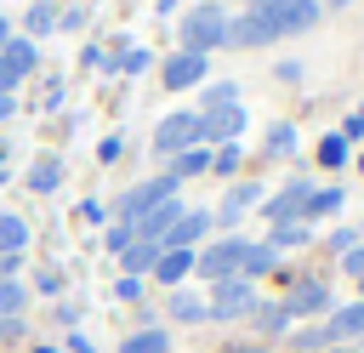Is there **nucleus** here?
Segmentation results:
<instances>
[{"mask_svg":"<svg viewBox=\"0 0 364 353\" xmlns=\"http://www.w3.org/2000/svg\"><path fill=\"white\" fill-rule=\"evenodd\" d=\"M57 182H63V159H51V154H46V159H34V171H28V188H34V194H51Z\"/></svg>","mask_w":364,"mask_h":353,"instance_id":"nucleus-19","label":"nucleus"},{"mask_svg":"<svg viewBox=\"0 0 364 353\" xmlns=\"http://www.w3.org/2000/svg\"><path fill=\"white\" fill-rule=\"evenodd\" d=\"M250 319H256V330H262V336H279V330L290 325L284 302H256V307H250Z\"/></svg>","mask_w":364,"mask_h":353,"instance_id":"nucleus-18","label":"nucleus"},{"mask_svg":"<svg viewBox=\"0 0 364 353\" xmlns=\"http://www.w3.org/2000/svg\"><path fill=\"white\" fill-rule=\"evenodd\" d=\"M28 245V222L23 216H0V256H17Z\"/></svg>","mask_w":364,"mask_h":353,"instance_id":"nucleus-20","label":"nucleus"},{"mask_svg":"<svg viewBox=\"0 0 364 353\" xmlns=\"http://www.w3.org/2000/svg\"><path fill=\"white\" fill-rule=\"evenodd\" d=\"M250 205H262V188H256V182H239V188H233V194L222 199V211H216V222H239V216H245Z\"/></svg>","mask_w":364,"mask_h":353,"instance_id":"nucleus-13","label":"nucleus"},{"mask_svg":"<svg viewBox=\"0 0 364 353\" xmlns=\"http://www.w3.org/2000/svg\"><path fill=\"white\" fill-rule=\"evenodd\" d=\"M6 114H11V91H0V120H6Z\"/></svg>","mask_w":364,"mask_h":353,"instance_id":"nucleus-40","label":"nucleus"},{"mask_svg":"<svg viewBox=\"0 0 364 353\" xmlns=\"http://www.w3.org/2000/svg\"><path fill=\"white\" fill-rule=\"evenodd\" d=\"M182 273H193V251H159L154 279H159V285H182Z\"/></svg>","mask_w":364,"mask_h":353,"instance_id":"nucleus-14","label":"nucleus"},{"mask_svg":"<svg viewBox=\"0 0 364 353\" xmlns=\"http://www.w3.org/2000/svg\"><path fill=\"white\" fill-rule=\"evenodd\" d=\"M6 40H11V28H6V17H0V46H6Z\"/></svg>","mask_w":364,"mask_h":353,"instance_id":"nucleus-41","label":"nucleus"},{"mask_svg":"<svg viewBox=\"0 0 364 353\" xmlns=\"http://www.w3.org/2000/svg\"><path fill=\"white\" fill-rule=\"evenodd\" d=\"M119 353H171V336H165L159 325H148V330L125 336V342H119Z\"/></svg>","mask_w":364,"mask_h":353,"instance_id":"nucleus-16","label":"nucleus"},{"mask_svg":"<svg viewBox=\"0 0 364 353\" xmlns=\"http://www.w3.org/2000/svg\"><path fill=\"white\" fill-rule=\"evenodd\" d=\"M210 222H216L210 211H182V216H176V228L165 233V245H159V251H193V245L210 233Z\"/></svg>","mask_w":364,"mask_h":353,"instance_id":"nucleus-10","label":"nucleus"},{"mask_svg":"<svg viewBox=\"0 0 364 353\" xmlns=\"http://www.w3.org/2000/svg\"><path fill=\"white\" fill-rule=\"evenodd\" d=\"M279 262V251L273 245H245V262H239V279H262L267 268Z\"/></svg>","mask_w":364,"mask_h":353,"instance_id":"nucleus-17","label":"nucleus"},{"mask_svg":"<svg viewBox=\"0 0 364 353\" xmlns=\"http://www.w3.org/2000/svg\"><path fill=\"white\" fill-rule=\"evenodd\" d=\"M193 80H205V57H199V51L165 57V85H171V91H182V85H193Z\"/></svg>","mask_w":364,"mask_h":353,"instance_id":"nucleus-12","label":"nucleus"},{"mask_svg":"<svg viewBox=\"0 0 364 353\" xmlns=\"http://www.w3.org/2000/svg\"><path fill=\"white\" fill-rule=\"evenodd\" d=\"M341 273H353V279H364V239H358V245H353V251L341 256Z\"/></svg>","mask_w":364,"mask_h":353,"instance_id":"nucleus-32","label":"nucleus"},{"mask_svg":"<svg viewBox=\"0 0 364 353\" xmlns=\"http://www.w3.org/2000/svg\"><path fill=\"white\" fill-rule=\"evenodd\" d=\"M273 40H279V28H273L256 6H250L245 17H228V46H245V51H250V46H273Z\"/></svg>","mask_w":364,"mask_h":353,"instance_id":"nucleus-8","label":"nucleus"},{"mask_svg":"<svg viewBox=\"0 0 364 353\" xmlns=\"http://www.w3.org/2000/svg\"><path fill=\"white\" fill-rule=\"evenodd\" d=\"M28 28H34V34L57 28V11H51V6H34V11H28Z\"/></svg>","mask_w":364,"mask_h":353,"instance_id":"nucleus-30","label":"nucleus"},{"mask_svg":"<svg viewBox=\"0 0 364 353\" xmlns=\"http://www.w3.org/2000/svg\"><path fill=\"white\" fill-rule=\"evenodd\" d=\"M131 239H136V228H131V222H119V228H108V251H125Z\"/></svg>","mask_w":364,"mask_h":353,"instance_id":"nucleus-34","label":"nucleus"},{"mask_svg":"<svg viewBox=\"0 0 364 353\" xmlns=\"http://www.w3.org/2000/svg\"><path fill=\"white\" fill-rule=\"evenodd\" d=\"M210 165H216V171H239V148H233V142H222V148H216V159H210Z\"/></svg>","mask_w":364,"mask_h":353,"instance_id":"nucleus-33","label":"nucleus"},{"mask_svg":"<svg viewBox=\"0 0 364 353\" xmlns=\"http://www.w3.org/2000/svg\"><path fill=\"white\" fill-rule=\"evenodd\" d=\"M245 245L250 239H216V245H205V251H193V268L216 285V279H239V262H245Z\"/></svg>","mask_w":364,"mask_h":353,"instance_id":"nucleus-2","label":"nucleus"},{"mask_svg":"<svg viewBox=\"0 0 364 353\" xmlns=\"http://www.w3.org/2000/svg\"><path fill=\"white\" fill-rule=\"evenodd\" d=\"M256 307V285L250 279H216L210 302H205V319H245Z\"/></svg>","mask_w":364,"mask_h":353,"instance_id":"nucleus-3","label":"nucleus"},{"mask_svg":"<svg viewBox=\"0 0 364 353\" xmlns=\"http://www.w3.org/2000/svg\"><path fill=\"white\" fill-rule=\"evenodd\" d=\"M358 302H364V279H358Z\"/></svg>","mask_w":364,"mask_h":353,"instance_id":"nucleus-44","label":"nucleus"},{"mask_svg":"<svg viewBox=\"0 0 364 353\" xmlns=\"http://www.w3.org/2000/svg\"><path fill=\"white\" fill-rule=\"evenodd\" d=\"M228 353H273V347H262V342H245V347H228Z\"/></svg>","mask_w":364,"mask_h":353,"instance_id":"nucleus-38","label":"nucleus"},{"mask_svg":"<svg viewBox=\"0 0 364 353\" xmlns=\"http://www.w3.org/2000/svg\"><path fill=\"white\" fill-rule=\"evenodd\" d=\"M324 353H364V347H324Z\"/></svg>","mask_w":364,"mask_h":353,"instance_id":"nucleus-42","label":"nucleus"},{"mask_svg":"<svg viewBox=\"0 0 364 353\" xmlns=\"http://www.w3.org/2000/svg\"><path fill=\"white\" fill-rule=\"evenodd\" d=\"M353 245H358V228H336V233H330V251H336V256H347Z\"/></svg>","mask_w":364,"mask_h":353,"instance_id":"nucleus-31","label":"nucleus"},{"mask_svg":"<svg viewBox=\"0 0 364 353\" xmlns=\"http://www.w3.org/2000/svg\"><path fill=\"white\" fill-rule=\"evenodd\" d=\"M114 290H119V296H125V302H136V296H142V279H131V273H125V279H119V285H114Z\"/></svg>","mask_w":364,"mask_h":353,"instance_id":"nucleus-36","label":"nucleus"},{"mask_svg":"<svg viewBox=\"0 0 364 353\" xmlns=\"http://www.w3.org/2000/svg\"><path fill=\"white\" fill-rule=\"evenodd\" d=\"M347 154H353V148H347V137H341V131L318 137V165H330V171H336V165H347Z\"/></svg>","mask_w":364,"mask_h":353,"instance_id":"nucleus-23","label":"nucleus"},{"mask_svg":"<svg viewBox=\"0 0 364 353\" xmlns=\"http://www.w3.org/2000/svg\"><path fill=\"white\" fill-rule=\"evenodd\" d=\"M330 211H341V188H313V194H307V222H318V216H330Z\"/></svg>","mask_w":364,"mask_h":353,"instance_id":"nucleus-24","label":"nucleus"},{"mask_svg":"<svg viewBox=\"0 0 364 353\" xmlns=\"http://www.w3.org/2000/svg\"><path fill=\"white\" fill-rule=\"evenodd\" d=\"M353 120H358V125H364V108H358V114H353Z\"/></svg>","mask_w":364,"mask_h":353,"instance_id":"nucleus-45","label":"nucleus"},{"mask_svg":"<svg viewBox=\"0 0 364 353\" xmlns=\"http://www.w3.org/2000/svg\"><path fill=\"white\" fill-rule=\"evenodd\" d=\"M228 102H239V85H233V80H216V85H205V108H228Z\"/></svg>","mask_w":364,"mask_h":353,"instance_id":"nucleus-29","label":"nucleus"},{"mask_svg":"<svg viewBox=\"0 0 364 353\" xmlns=\"http://www.w3.org/2000/svg\"><path fill=\"white\" fill-rule=\"evenodd\" d=\"M267 154H273V159H284V154H296V125H290V120H279V125H267Z\"/></svg>","mask_w":364,"mask_h":353,"instance_id":"nucleus-22","label":"nucleus"},{"mask_svg":"<svg viewBox=\"0 0 364 353\" xmlns=\"http://www.w3.org/2000/svg\"><path fill=\"white\" fill-rule=\"evenodd\" d=\"M245 131V108L228 102V108H205L199 114V142H233Z\"/></svg>","mask_w":364,"mask_h":353,"instance_id":"nucleus-9","label":"nucleus"},{"mask_svg":"<svg viewBox=\"0 0 364 353\" xmlns=\"http://www.w3.org/2000/svg\"><path fill=\"white\" fill-rule=\"evenodd\" d=\"M324 307H330V285H324V279H301V285L284 296V313H290V319H307V313H324Z\"/></svg>","mask_w":364,"mask_h":353,"instance_id":"nucleus-11","label":"nucleus"},{"mask_svg":"<svg viewBox=\"0 0 364 353\" xmlns=\"http://www.w3.org/2000/svg\"><path fill=\"white\" fill-rule=\"evenodd\" d=\"M68 353H91V342H85V336H74V342H68Z\"/></svg>","mask_w":364,"mask_h":353,"instance_id":"nucleus-39","label":"nucleus"},{"mask_svg":"<svg viewBox=\"0 0 364 353\" xmlns=\"http://www.w3.org/2000/svg\"><path fill=\"white\" fill-rule=\"evenodd\" d=\"M0 57H6V63L17 68V80H23V74L34 68V40H6V46H0Z\"/></svg>","mask_w":364,"mask_h":353,"instance_id":"nucleus-21","label":"nucleus"},{"mask_svg":"<svg viewBox=\"0 0 364 353\" xmlns=\"http://www.w3.org/2000/svg\"><path fill=\"white\" fill-rule=\"evenodd\" d=\"M119 68H131V74H142V68H148V51H142V46H131V51L119 57Z\"/></svg>","mask_w":364,"mask_h":353,"instance_id":"nucleus-35","label":"nucleus"},{"mask_svg":"<svg viewBox=\"0 0 364 353\" xmlns=\"http://www.w3.org/2000/svg\"><path fill=\"white\" fill-rule=\"evenodd\" d=\"M205 165H210V154H205V148H188V154H176V159H171V176L182 182V176H199Z\"/></svg>","mask_w":364,"mask_h":353,"instance_id":"nucleus-28","label":"nucleus"},{"mask_svg":"<svg viewBox=\"0 0 364 353\" xmlns=\"http://www.w3.org/2000/svg\"><path fill=\"white\" fill-rule=\"evenodd\" d=\"M11 85H17V68H11L6 57H0V91H11Z\"/></svg>","mask_w":364,"mask_h":353,"instance_id":"nucleus-37","label":"nucleus"},{"mask_svg":"<svg viewBox=\"0 0 364 353\" xmlns=\"http://www.w3.org/2000/svg\"><path fill=\"white\" fill-rule=\"evenodd\" d=\"M256 11L279 28V34H307L318 23V0H256Z\"/></svg>","mask_w":364,"mask_h":353,"instance_id":"nucleus-4","label":"nucleus"},{"mask_svg":"<svg viewBox=\"0 0 364 353\" xmlns=\"http://www.w3.org/2000/svg\"><path fill=\"white\" fill-rule=\"evenodd\" d=\"M119 262H125V273L136 279V273H154V262H159V245H148V239H131L125 251H119Z\"/></svg>","mask_w":364,"mask_h":353,"instance_id":"nucleus-15","label":"nucleus"},{"mask_svg":"<svg viewBox=\"0 0 364 353\" xmlns=\"http://www.w3.org/2000/svg\"><path fill=\"white\" fill-rule=\"evenodd\" d=\"M307 194H313L307 182H284L273 199H262V216H267L273 228H279V222H307Z\"/></svg>","mask_w":364,"mask_h":353,"instance_id":"nucleus-7","label":"nucleus"},{"mask_svg":"<svg viewBox=\"0 0 364 353\" xmlns=\"http://www.w3.org/2000/svg\"><path fill=\"white\" fill-rule=\"evenodd\" d=\"M358 239H364V228H358Z\"/></svg>","mask_w":364,"mask_h":353,"instance_id":"nucleus-48","label":"nucleus"},{"mask_svg":"<svg viewBox=\"0 0 364 353\" xmlns=\"http://www.w3.org/2000/svg\"><path fill=\"white\" fill-rule=\"evenodd\" d=\"M307 239H313V228H307V222H279L267 245H273V251H290V245H307Z\"/></svg>","mask_w":364,"mask_h":353,"instance_id":"nucleus-25","label":"nucleus"},{"mask_svg":"<svg viewBox=\"0 0 364 353\" xmlns=\"http://www.w3.org/2000/svg\"><path fill=\"white\" fill-rule=\"evenodd\" d=\"M165 199H176V176H171V171H165V176H154V182H136L131 194H119V205H114V211H119L125 222H136V216H148V211H154V205H165Z\"/></svg>","mask_w":364,"mask_h":353,"instance_id":"nucleus-6","label":"nucleus"},{"mask_svg":"<svg viewBox=\"0 0 364 353\" xmlns=\"http://www.w3.org/2000/svg\"><path fill=\"white\" fill-rule=\"evenodd\" d=\"M171 319H182V325H193V319H205V302H199L193 290H171Z\"/></svg>","mask_w":364,"mask_h":353,"instance_id":"nucleus-26","label":"nucleus"},{"mask_svg":"<svg viewBox=\"0 0 364 353\" xmlns=\"http://www.w3.org/2000/svg\"><path fill=\"white\" fill-rule=\"evenodd\" d=\"M324 6H353V0H324Z\"/></svg>","mask_w":364,"mask_h":353,"instance_id":"nucleus-43","label":"nucleus"},{"mask_svg":"<svg viewBox=\"0 0 364 353\" xmlns=\"http://www.w3.org/2000/svg\"><path fill=\"white\" fill-rule=\"evenodd\" d=\"M188 148H199V114H165L159 125H154V154H188Z\"/></svg>","mask_w":364,"mask_h":353,"instance_id":"nucleus-5","label":"nucleus"},{"mask_svg":"<svg viewBox=\"0 0 364 353\" xmlns=\"http://www.w3.org/2000/svg\"><path fill=\"white\" fill-rule=\"evenodd\" d=\"M358 165H364V154H358Z\"/></svg>","mask_w":364,"mask_h":353,"instance_id":"nucleus-47","label":"nucleus"},{"mask_svg":"<svg viewBox=\"0 0 364 353\" xmlns=\"http://www.w3.org/2000/svg\"><path fill=\"white\" fill-rule=\"evenodd\" d=\"M28 353H51V347H28Z\"/></svg>","mask_w":364,"mask_h":353,"instance_id":"nucleus-46","label":"nucleus"},{"mask_svg":"<svg viewBox=\"0 0 364 353\" xmlns=\"http://www.w3.org/2000/svg\"><path fill=\"white\" fill-rule=\"evenodd\" d=\"M23 307H28V290L17 279H0V319H17Z\"/></svg>","mask_w":364,"mask_h":353,"instance_id":"nucleus-27","label":"nucleus"},{"mask_svg":"<svg viewBox=\"0 0 364 353\" xmlns=\"http://www.w3.org/2000/svg\"><path fill=\"white\" fill-rule=\"evenodd\" d=\"M216 46H228V11H222V6H193V11L182 17V51L210 57Z\"/></svg>","mask_w":364,"mask_h":353,"instance_id":"nucleus-1","label":"nucleus"}]
</instances>
